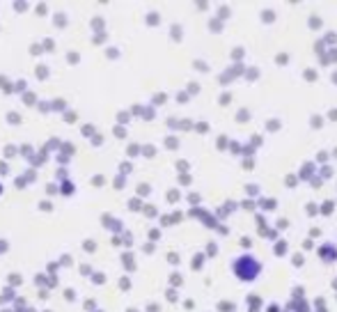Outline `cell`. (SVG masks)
I'll list each match as a JSON object with an SVG mask.
<instances>
[{"label": "cell", "mask_w": 337, "mask_h": 312, "mask_svg": "<svg viewBox=\"0 0 337 312\" xmlns=\"http://www.w3.org/2000/svg\"><path fill=\"white\" fill-rule=\"evenodd\" d=\"M234 273L241 278V280H255L260 276V262L250 257V255H243L234 262Z\"/></svg>", "instance_id": "1"}]
</instances>
